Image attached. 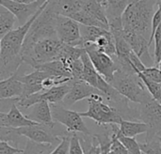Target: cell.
Masks as SVG:
<instances>
[{
    "mask_svg": "<svg viewBox=\"0 0 161 154\" xmlns=\"http://www.w3.org/2000/svg\"><path fill=\"white\" fill-rule=\"evenodd\" d=\"M94 94H102L103 93L98 90L97 88H93L90 84L81 81V80H72L71 81V88L70 91L63 100L62 104L64 106H72L75 103L84 100L89 99ZM104 96V95H103Z\"/></svg>",
    "mask_w": 161,
    "mask_h": 154,
    "instance_id": "5bb4252c",
    "label": "cell"
},
{
    "mask_svg": "<svg viewBox=\"0 0 161 154\" xmlns=\"http://www.w3.org/2000/svg\"><path fill=\"white\" fill-rule=\"evenodd\" d=\"M19 136L21 135L18 134L17 129H13L10 127H0V140L1 141L15 142Z\"/></svg>",
    "mask_w": 161,
    "mask_h": 154,
    "instance_id": "4dcf8cb0",
    "label": "cell"
},
{
    "mask_svg": "<svg viewBox=\"0 0 161 154\" xmlns=\"http://www.w3.org/2000/svg\"><path fill=\"white\" fill-rule=\"evenodd\" d=\"M140 146L143 154H161V141L158 136L151 141L140 143Z\"/></svg>",
    "mask_w": 161,
    "mask_h": 154,
    "instance_id": "f1b7e54d",
    "label": "cell"
},
{
    "mask_svg": "<svg viewBox=\"0 0 161 154\" xmlns=\"http://www.w3.org/2000/svg\"><path fill=\"white\" fill-rule=\"evenodd\" d=\"M110 85L122 96L135 104H142L153 100L142 80L134 72H125L119 69L115 72Z\"/></svg>",
    "mask_w": 161,
    "mask_h": 154,
    "instance_id": "277c9868",
    "label": "cell"
},
{
    "mask_svg": "<svg viewBox=\"0 0 161 154\" xmlns=\"http://www.w3.org/2000/svg\"><path fill=\"white\" fill-rule=\"evenodd\" d=\"M49 2L42 5L37 13L25 24L11 30L0 40V78L7 79L15 74L23 61L22 50L25 37L36 18L46 8Z\"/></svg>",
    "mask_w": 161,
    "mask_h": 154,
    "instance_id": "6da1fadb",
    "label": "cell"
},
{
    "mask_svg": "<svg viewBox=\"0 0 161 154\" xmlns=\"http://www.w3.org/2000/svg\"><path fill=\"white\" fill-rule=\"evenodd\" d=\"M83 48L88 53L97 72L110 84L114 78L115 72L119 70V66L116 60L108 55L100 52L94 43H86Z\"/></svg>",
    "mask_w": 161,
    "mask_h": 154,
    "instance_id": "9c48e42d",
    "label": "cell"
},
{
    "mask_svg": "<svg viewBox=\"0 0 161 154\" xmlns=\"http://www.w3.org/2000/svg\"><path fill=\"white\" fill-rule=\"evenodd\" d=\"M53 128L54 127L38 124L17 129V132L21 136H25L33 142L39 144H50L57 147L61 142L62 135H56Z\"/></svg>",
    "mask_w": 161,
    "mask_h": 154,
    "instance_id": "8fae6325",
    "label": "cell"
},
{
    "mask_svg": "<svg viewBox=\"0 0 161 154\" xmlns=\"http://www.w3.org/2000/svg\"><path fill=\"white\" fill-rule=\"evenodd\" d=\"M71 135L72 134L69 133H67V135H63L61 142L54 149V151L50 154H69Z\"/></svg>",
    "mask_w": 161,
    "mask_h": 154,
    "instance_id": "1f68e13d",
    "label": "cell"
},
{
    "mask_svg": "<svg viewBox=\"0 0 161 154\" xmlns=\"http://www.w3.org/2000/svg\"><path fill=\"white\" fill-rule=\"evenodd\" d=\"M16 3H21V4H32L34 2H36L37 0H10Z\"/></svg>",
    "mask_w": 161,
    "mask_h": 154,
    "instance_id": "e575fe53",
    "label": "cell"
},
{
    "mask_svg": "<svg viewBox=\"0 0 161 154\" xmlns=\"http://www.w3.org/2000/svg\"><path fill=\"white\" fill-rule=\"evenodd\" d=\"M156 6H159V0H139L131 3L123 15L124 29L132 30L149 40Z\"/></svg>",
    "mask_w": 161,
    "mask_h": 154,
    "instance_id": "7a4b0ae2",
    "label": "cell"
},
{
    "mask_svg": "<svg viewBox=\"0 0 161 154\" xmlns=\"http://www.w3.org/2000/svg\"><path fill=\"white\" fill-rule=\"evenodd\" d=\"M69 154H84L77 134H72L71 135Z\"/></svg>",
    "mask_w": 161,
    "mask_h": 154,
    "instance_id": "d6a6232c",
    "label": "cell"
},
{
    "mask_svg": "<svg viewBox=\"0 0 161 154\" xmlns=\"http://www.w3.org/2000/svg\"><path fill=\"white\" fill-rule=\"evenodd\" d=\"M31 111L26 117L39 124H42L49 127L55 126V121L52 116L51 105L48 102H41L35 105H33Z\"/></svg>",
    "mask_w": 161,
    "mask_h": 154,
    "instance_id": "d6986e66",
    "label": "cell"
},
{
    "mask_svg": "<svg viewBox=\"0 0 161 154\" xmlns=\"http://www.w3.org/2000/svg\"><path fill=\"white\" fill-rule=\"evenodd\" d=\"M84 154H101V146L95 135L77 134Z\"/></svg>",
    "mask_w": 161,
    "mask_h": 154,
    "instance_id": "484cf974",
    "label": "cell"
},
{
    "mask_svg": "<svg viewBox=\"0 0 161 154\" xmlns=\"http://www.w3.org/2000/svg\"><path fill=\"white\" fill-rule=\"evenodd\" d=\"M131 3V0H105L103 4H101L105 8L110 31L124 29L123 15Z\"/></svg>",
    "mask_w": 161,
    "mask_h": 154,
    "instance_id": "4fadbf2b",
    "label": "cell"
},
{
    "mask_svg": "<svg viewBox=\"0 0 161 154\" xmlns=\"http://www.w3.org/2000/svg\"><path fill=\"white\" fill-rule=\"evenodd\" d=\"M47 77H49L47 73L39 70H34L32 72H29L27 74H23V75L18 74L19 80L24 84V93L19 100L25 99L30 95L44 90L42 87V83Z\"/></svg>",
    "mask_w": 161,
    "mask_h": 154,
    "instance_id": "2e32d148",
    "label": "cell"
},
{
    "mask_svg": "<svg viewBox=\"0 0 161 154\" xmlns=\"http://www.w3.org/2000/svg\"><path fill=\"white\" fill-rule=\"evenodd\" d=\"M24 93V84L18 78V72L12 76L0 81V99L1 101L15 99L19 100Z\"/></svg>",
    "mask_w": 161,
    "mask_h": 154,
    "instance_id": "ac0fdd59",
    "label": "cell"
},
{
    "mask_svg": "<svg viewBox=\"0 0 161 154\" xmlns=\"http://www.w3.org/2000/svg\"><path fill=\"white\" fill-rule=\"evenodd\" d=\"M36 121L28 119L24 115L17 106V104H12L8 113L0 112V127H10L20 129L23 127L38 125Z\"/></svg>",
    "mask_w": 161,
    "mask_h": 154,
    "instance_id": "9a60e30c",
    "label": "cell"
},
{
    "mask_svg": "<svg viewBox=\"0 0 161 154\" xmlns=\"http://www.w3.org/2000/svg\"><path fill=\"white\" fill-rule=\"evenodd\" d=\"M82 10L88 13L91 17H92L96 21L102 23L105 26H107L109 29V23H108L105 8L96 0H83Z\"/></svg>",
    "mask_w": 161,
    "mask_h": 154,
    "instance_id": "ffe728a7",
    "label": "cell"
},
{
    "mask_svg": "<svg viewBox=\"0 0 161 154\" xmlns=\"http://www.w3.org/2000/svg\"><path fill=\"white\" fill-rule=\"evenodd\" d=\"M119 126V133L127 137H136L139 135L147 134L148 132L147 125L142 121H131L127 119H123Z\"/></svg>",
    "mask_w": 161,
    "mask_h": 154,
    "instance_id": "603a6c76",
    "label": "cell"
},
{
    "mask_svg": "<svg viewBox=\"0 0 161 154\" xmlns=\"http://www.w3.org/2000/svg\"><path fill=\"white\" fill-rule=\"evenodd\" d=\"M89 107L86 112H79L82 118L92 119L98 126L120 125L124 119L123 115L114 106L104 102L102 94H94L88 99Z\"/></svg>",
    "mask_w": 161,
    "mask_h": 154,
    "instance_id": "5b68a950",
    "label": "cell"
},
{
    "mask_svg": "<svg viewBox=\"0 0 161 154\" xmlns=\"http://www.w3.org/2000/svg\"><path fill=\"white\" fill-rule=\"evenodd\" d=\"M96 1H97L98 3H100V4H103V2H104L105 0H96Z\"/></svg>",
    "mask_w": 161,
    "mask_h": 154,
    "instance_id": "74e56055",
    "label": "cell"
},
{
    "mask_svg": "<svg viewBox=\"0 0 161 154\" xmlns=\"http://www.w3.org/2000/svg\"><path fill=\"white\" fill-rule=\"evenodd\" d=\"M137 116L148 127L145 142L151 141L158 136L161 132V104L158 102L153 99L145 104H140Z\"/></svg>",
    "mask_w": 161,
    "mask_h": 154,
    "instance_id": "ba28073f",
    "label": "cell"
},
{
    "mask_svg": "<svg viewBox=\"0 0 161 154\" xmlns=\"http://www.w3.org/2000/svg\"><path fill=\"white\" fill-rule=\"evenodd\" d=\"M159 1H160V2H161V0H159Z\"/></svg>",
    "mask_w": 161,
    "mask_h": 154,
    "instance_id": "ab89813d",
    "label": "cell"
},
{
    "mask_svg": "<svg viewBox=\"0 0 161 154\" xmlns=\"http://www.w3.org/2000/svg\"><path fill=\"white\" fill-rule=\"evenodd\" d=\"M66 43H63L58 38L45 39L37 42L29 54L23 57L24 63L28 64L33 69L40 64L60 60Z\"/></svg>",
    "mask_w": 161,
    "mask_h": 154,
    "instance_id": "8992f818",
    "label": "cell"
},
{
    "mask_svg": "<svg viewBox=\"0 0 161 154\" xmlns=\"http://www.w3.org/2000/svg\"><path fill=\"white\" fill-rule=\"evenodd\" d=\"M54 149V146L50 144H39L31 140H27L24 154H50Z\"/></svg>",
    "mask_w": 161,
    "mask_h": 154,
    "instance_id": "83f0119b",
    "label": "cell"
},
{
    "mask_svg": "<svg viewBox=\"0 0 161 154\" xmlns=\"http://www.w3.org/2000/svg\"><path fill=\"white\" fill-rule=\"evenodd\" d=\"M0 154H24V150L11 147L8 142H0Z\"/></svg>",
    "mask_w": 161,
    "mask_h": 154,
    "instance_id": "836d02e7",
    "label": "cell"
},
{
    "mask_svg": "<svg viewBox=\"0 0 161 154\" xmlns=\"http://www.w3.org/2000/svg\"><path fill=\"white\" fill-rule=\"evenodd\" d=\"M59 14L57 12L53 0H51L46 8L33 22L24 41L22 56L24 57L33 48V46L45 39L58 38L57 36V19Z\"/></svg>",
    "mask_w": 161,
    "mask_h": 154,
    "instance_id": "3957f363",
    "label": "cell"
},
{
    "mask_svg": "<svg viewBox=\"0 0 161 154\" xmlns=\"http://www.w3.org/2000/svg\"><path fill=\"white\" fill-rule=\"evenodd\" d=\"M126 154H130V153H129V152H128V153H126Z\"/></svg>",
    "mask_w": 161,
    "mask_h": 154,
    "instance_id": "f35d334b",
    "label": "cell"
},
{
    "mask_svg": "<svg viewBox=\"0 0 161 154\" xmlns=\"http://www.w3.org/2000/svg\"><path fill=\"white\" fill-rule=\"evenodd\" d=\"M156 67H157V68H158V70L161 72V60L158 64H157V65H156Z\"/></svg>",
    "mask_w": 161,
    "mask_h": 154,
    "instance_id": "8d00e7d4",
    "label": "cell"
},
{
    "mask_svg": "<svg viewBox=\"0 0 161 154\" xmlns=\"http://www.w3.org/2000/svg\"><path fill=\"white\" fill-rule=\"evenodd\" d=\"M57 12L59 15L71 17L82 10L83 0H53Z\"/></svg>",
    "mask_w": 161,
    "mask_h": 154,
    "instance_id": "7402d4cb",
    "label": "cell"
},
{
    "mask_svg": "<svg viewBox=\"0 0 161 154\" xmlns=\"http://www.w3.org/2000/svg\"><path fill=\"white\" fill-rule=\"evenodd\" d=\"M50 105L54 121L63 125L67 133L92 135L79 112L67 109L62 104Z\"/></svg>",
    "mask_w": 161,
    "mask_h": 154,
    "instance_id": "52a82bcc",
    "label": "cell"
},
{
    "mask_svg": "<svg viewBox=\"0 0 161 154\" xmlns=\"http://www.w3.org/2000/svg\"><path fill=\"white\" fill-rule=\"evenodd\" d=\"M120 131V126L117 127L116 129V135L118 139L121 141V143L125 146L126 151L130 154H142L140 143L137 142L135 137H127L119 133Z\"/></svg>",
    "mask_w": 161,
    "mask_h": 154,
    "instance_id": "4316f807",
    "label": "cell"
},
{
    "mask_svg": "<svg viewBox=\"0 0 161 154\" xmlns=\"http://www.w3.org/2000/svg\"><path fill=\"white\" fill-rule=\"evenodd\" d=\"M51 0H37V3H38V5L40 6V7H42V5H44L45 3H47V2H50Z\"/></svg>",
    "mask_w": 161,
    "mask_h": 154,
    "instance_id": "d590c367",
    "label": "cell"
},
{
    "mask_svg": "<svg viewBox=\"0 0 161 154\" xmlns=\"http://www.w3.org/2000/svg\"><path fill=\"white\" fill-rule=\"evenodd\" d=\"M0 4L14 14L20 25L25 24L31 17L37 13L41 8L37 1L32 4H21L10 0H0Z\"/></svg>",
    "mask_w": 161,
    "mask_h": 154,
    "instance_id": "e0dca14e",
    "label": "cell"
},
{
    "mask_svg": "<svg viewBox=\"0 0 161 154\" xmlns=\"http://www.w3.org/2000/svg\"><path fill=\"white\" fill-rule=\"evenodd\" d=\"M122 33L125 40L132 48L133 52L141 58L142 63L147 68L154 67L156 65L155 58L152 57L149 52V48H150L149 40L143 36L129 29H123Z\"/></svg>",
    "mask_w": 161,
    "mask_h": 154,
    "instance_id": "7c38bea8",
    "label": "cell"
},
{
    "mask_svg": "<svg viewBox=\"0 0 161 154\" xmlns=\"http://www.w3.org/2000/svg\"><path fill=\"white\" fill-rule=\"evenodd\" d=\"M81 60H82L83 65H84V70H83L81 81H84V82L90 84L91 86H92L93 88H97L98 81H99V78L101 75L97 72V71L93 67L92 60H91V58H90V56H89V55L85 49H84V52L81 56Z\"/></svg>",
    "mask_w": 161,
    "mask_h": 154,
    "instance_id": "44dd1931",
    "label": "cell"
},
{
    "mask_svg": "<svg viewBox=\"0 0 161 154\" xmlns=\"http://www.w3.org/2000/svg\"><path fill=\"white\" fill-rule=\"evenodd\" d=\"M17 18L14 14L3 6H0V38L2 39L11 30Z\"/></svg>",
    "mask_w": 161,
    "mask_h": 154,
    "instance_id": "cb8c5ba5",
    "label": "cell"
},
{
    "mask_svg": "<svg viewBox=\"0 0 161 154\" xmlns=\"http://www.w3.org/2000/svg\"><path fill=\"white\" fill-rule=\"evenodd\" d=\"M107 29L97 27V26H87L80 24V32H81V48L86 43H94L96 40L103 35Z\"/></svg>",
    "mask_w": 161,
    "mask_h": 154,
    "instance_id": "d4e9b609",
    "label": "cell"
},
{
    "mask_svg": "<svg viewBox=\"0 0 161 154\" xmlns=\"http://www.w3.org/2000/svg\"><path fill=\"white\" fill-rule=\"evenodd\" d=\"M57 36L63 43L81 48L80 24L70 17L58 15L57 19Z\"/></svg>",
    "mask_w": 161,
    "mask_h": 154,
    "instance_id": "30bf717a",
    "label": "cell"
},
{
    "mask_svg": "<svg viewBox=\"0 0 161 154\" xmlns=\"http://www.w3.org/2000/svg\"><path fill=\"white\" fill-rule=\"evenodd\" d=\"M95 136L97 137L101 146V154H111L110 148L112 143V131L105 134L95 135Z\"/></svg>",
    "mask_w": 161,
    "mask_h": 154,
    "instance_id": "f546056e",
    "label": "cell"
}]
</instances>
